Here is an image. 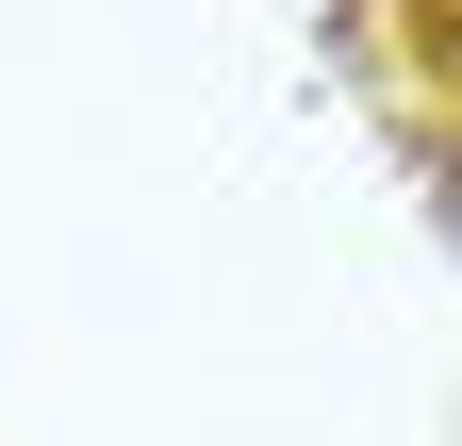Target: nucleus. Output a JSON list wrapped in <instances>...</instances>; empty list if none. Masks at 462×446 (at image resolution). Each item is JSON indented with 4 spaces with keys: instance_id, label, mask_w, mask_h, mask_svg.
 Masks as SVG:
<instances>
[]
</instances>
